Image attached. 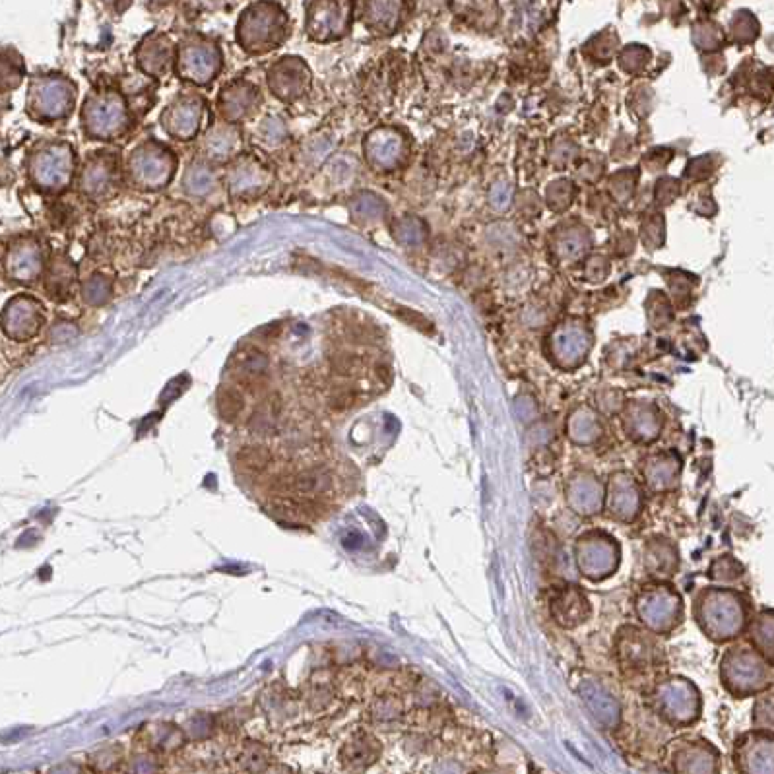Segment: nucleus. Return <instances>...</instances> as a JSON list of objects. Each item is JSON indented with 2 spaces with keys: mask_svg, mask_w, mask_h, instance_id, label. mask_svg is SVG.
<instances>
[{
  "mask_svg": "<svg viewBox=\"0 0 774 774\" xmlns=\"http://www.w3.org/2000/svg\"><path fill=\"white\" fill-rule=\"evenodd\" d=\"M328 482L330 480H328V475L324 472L309 470V472L295 473V475H290V477L278 480V484L274 485V489L280 495L305 499V497L321 493L323 489L328 487Z\"/></svg>",
  "mask_w": 774,
  "mask_h": 774,
  "instance_id": "obj_1",
  "label": "nucleus"
},
{
  "mask_svg": "<svg viewBox=\"0 0 774 774\" xmlns=\"http://www.w3.org/2000/svg\"><path fill=\"white\" fill-rule=\"evenodd\" d=\"M266 508L276 520L288 522V524H303L314 515L309 501L297 499V497H288V495L274 497L272 501H268Z\"/></svg>",
  "mask_w": 774,
  "mask_h": 774,
  "instance_id": "obj_2",
  "label": "nucleus"
},
{
  "mask_svg": "<svg viewBox=\"0 0 774 774\" xmlns=\"http://www.w3.org/2000/svg\"><path fill=\"white\" fill-rule=\"evenodd\" d=\"M274 460L272 452L262 444H247L243 449H239L235 456L237 466L248 473H260L266 472L270 468V464Z\"/></svg>",
  "mask_w": 774,
  "mask_h": 774,
  "instance_id": "obj_3",
  "label": "nucleus"
},
{
  "mask_svg": "<svg viewBox=\"0 0 774 774\" xmlns=\"http://www.w3.org/2000/svg\"><path fill=\"white\" fill-rule=\"evenodd\" d=\"M32 321L33 309L28 305V301L18 299V301L8 305V311H6V316H4V326H6V330L12 336H18V338L28 336V334L32 332V328H30Z\"/></svg>",
  "mask_w": 774,
  "mask_h": 774,
  "instance_id": "obj_4",
  "label": "nucleus"
},
{
  "mask_svg": "<svg viewBox=\"0 0 774 774\" xmlns=\"http://www.w3.org/2000/svg\"><path fill=\"white\" fill-rule=\"evenodd\" d=\"M8 266L16 280H28L37 270V260L33 258L32 248H16L8 258Z\"/></svg>",
  "mask_w": 774,
  "mask_h": 774,
  "instance_id": "obj_5",
  "label": "nucleus"
},
{
  "mask_svg": "<svg viewBox=\"0 0 774 774\" xmlns=\"http://www.w3.org/2000/svg\"><path fill=\"white\" fill-rule=\"evenodd\" d=\"M245 408L243 396L233 388H224L217 396V411L226 421H235Z\"/></svg>",
  "mask_w": 774,
  "mask_h": 774,
  "instance_id": "obj_6",
  "label": "nucleus"
}]
</instances>
